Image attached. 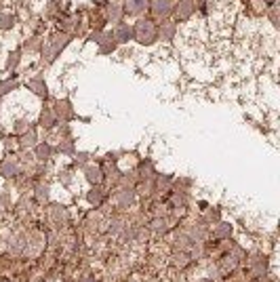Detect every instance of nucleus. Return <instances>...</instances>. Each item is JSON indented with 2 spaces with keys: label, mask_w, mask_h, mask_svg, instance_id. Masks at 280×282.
Here are the masks:
<instances>
[{
  "label": "nucleus",
  "mask_w": 280,
  "mask_h": 282,
  "mask_svg": "<svg viewBox=\"0 0 280 282\" xmlns=\"http://www.w3.org/2000/svg\"><path fill=\"white\" fill-rule=\"evenodd\" d=\"M89 200L95 204V206H99V204L103 202V192H101V190H93V192L89 194Z\"/></svg>",
  "instance_id": "nucleus-18"
},
{
  "label": "nucleus",
  "mask_w": 280,
  "mask_h": 282,
  "mask_svg": "<svg viewBox=\"0 0 280 282\" xmlns=\"http://www.w3.org/2000/svg\"><path fill=\"white\" fill-rule=\"evenodd\" d=\"M34 141H36V135L30 131V133H26V135L21 137V146L23 148H30V146H34Z\"/></svg>",
  "instance_id": "nucleus-19"
},
{
  "label": "nucleus",
  "mask_w": 280,
  "mask_h": 282,
  "mask_svg": "<svg viewBox=\"0 0 280 282\" xmlns=\"http://www.w3.org/2000/svg\"><path fill=\"white\" fill-rule=\"evenodd\" d=\"M120 15H122V11L118 9V5H112V7H110V17H112V21H118Z\"/></svg>",
  "instance_id": "nucleus-22"
},
{
  "label": "nucleus",
  "mask_w": 280,
  "mask_h": 282,
  "mask_svg": "<svg viewBox=\"0 0 280 282\" xmlns=\"http://www.w3.org/2000/svg\"><path fill=\"white\" fill-rule=\"evenodd\" d=\"M57 122V116H55V112H53V108H44L42 110V114H40V124L42 126H53Z\"/></svg>",
  "instance_id": "nucleus-9"
},
{
  "label": "nucleus",
  "mask_w": 280,
  "mask_h": 282,
  "mask_svg": "<svg viewBox=\"0 0 280 282\" xmlns=\"http://www.w3.org/2000/svg\"><path fill=\"white\" fill-rule=\"evenodd\" d=\"M131 36H133V30L129 26H124V23H122V26H118V30L114 32V40L116 42H126Z\"/></svg>",
  "instance_id": "nucleus-8"
},
{
  "label": "nucleus",
  "mask_w": 280,
  "mask_h": 282,
  "mask_svg": "<svg viewBox=\"0 0 280 282\" xmlns=\"http://www.w3.org/2000/svg\"><path fill=\"white\" fill-rule=\"evenodd\" d=\"M51 152H53V148L49 146V144H38V148H36V158L38 160H46L51 156Z\"/></svg>",
  "instance_id": "nucleus-13"
},
{
  "label": "nucleus",
  "mask_w": 280,
  "mask_h": 282,
  "mask_svg": "<svg viewBox=\"0 0 280 282\" xmlns=\"http://www.w3.org/2000/svg\"><path fill=\"white\" fill-rule=\"evenodd\" d=\"M148 9H150V0H124L122 13H124V15L139 17L142 13H146Z\"/></svg>",
  "instance_id": "nucleus-2"
},
{
  "label": "nucleus",
  "mask_w": 280,
  "mask_h": 282,
  "mask_svg": "<svg viewBox=\"0 0 280 282\" xmlns=\"http://www.w3.org/2000/svg\"><path fill=\"white\" fill-rule=\"evenodd\" d=\"M15 131H17V133H28V131H30V122H28V120H19V122L15 124Z\"/></svg>",
  "instance_id": "nucleus-23"
},
{
  "label": "nucleus",
  "mask_w": 280,
  "mask_h": 282,
  "mask_svg": "<svg viewBox=\"0 0 280 282\" xmlns=\"http://www.w3.org/2000/svg\"><path fill=\"white\" fill-rule=\"evenodd\" d=\"M133 36L139 44H152L158 40V26L152 19H139L133 28Z\"/></svg>",
  "instance_id": "nucleus-1"
},
{
  "label": "nucleus",
  "mask_w": 280,
  "mask_h": 282,
  "mask_svg": "<svg viewBox=\"0 0 280 282\" xmlns=\"http://www.w3.org/2000/svg\"><path fill=\"white\" fill-rule=\"evenodd\" d=\"M135 200V192L131 190V187H124V190H120L118 194H116V202H118L120 208H129Z\"/></svg>",
  "instance_id": "nucleus-5"
},
{
  "label": "nucleus",
  "mask_w": 280,
  "mask_h": 282,
  "mask_svg": "<svg viewBox=\"0 0 280 282\" xmlns=\"http://www.w3.org/2000/svg\"><path fill=\"white\" fill-rule=\"evenodd\" d=\"M175 30H177V28H175V23L165 21V23H162V26L158 28V36H160L162 40H171V38L175 36Z\"/></svg>",
  "instance_id": "nucleus-7"
},
{
  "label": "nucleus",
  "mask_w": 280,
  "mask_h": 282,
  "mask_svg": "<svg viewBox=\"0 0 280 282\" xmlns=\"http://www.w3.org/2000/svg\"><path fill=\"white\" fill-rule=\"evenodd\" d=\"M30 89H34V93H36V95H42V97H46V85L42 80H32L30 82Z\"/></svg>",
  "instance_id": "nucleus-16"
},
{
  "label": "nucleus",
  "mask_w": 280,
  "mask_h": 282,
  "mask_svg": "<svg viewBox=\"0 0 280 282\" xmlns=\"http://www.w3.org/2000/svg\"><path fill=\"white\" fill-rule=\"evenodd\" d=\"M150 9H152V13H154L156 17H162V19H167L169 15H173V3L171 0H152Z\"/></svg>",
  "instance_id": "nucleus-3"
},
{
  "label": "nucleus",
  "mask_w": 280,
  "mask_h": 282,
  "mask_svg": "<svg viewBox=\"0 0 280 282\" xmlns=\"http://www.w3.org/2000/svg\"><path fill=\"white\" fill-rule=\"evenodd\" d=\"M251 265H253V274L255 276H261L265 272V259H261V257H255V259L251 261Z\"/></svg>",
  "instance_id": "nucleus-15"
},
{
  "label": "nucleus",
  "mask_w": 280,
  "mask_h": 282,
  "mask_svg": "<svg viewBox=\"0 0 280 282\" xmlns=\"http://www.w3.org/2000/svg\"><path fill=\"white\" fill-rule=\"evenodd\" d=\"M150 228L154 230L156 234H160V232L165 234V232L169 230V221H167V219H160V217H158V219H154V221H152V226H150Z\"/></svg>",
  "instance_id": "nucleus-14"
},
{
  "label": "nucleus",
  "mask_w": 280,
  "mask_h": 282,
  "mask_svg": "<svg viewBox=\"0 0 280 282\" xmlns=\"http://www.w3.org/2000/svg\"><path fill=\"white\" fill-rule=\"evenodd\" d=\"M36 198H38L40 202H44L46 198H49V187H44V185H38V187H36Z\"/></svg>",
  "instance_id": "nucleus-21"
},
{
  "label": "nucleus",
  "mask_w": 280,
  "mask_h": 282,
  "mask_svg": "<svg viewBox=\"0 0 280 282\" xmlns=\"http://www.w3.org/2000/svg\"><path fill=\"white\" fill-rule=\"evenodd\" d=\"M49 215H51V221L55 223V226H61V223L67 221V208L61 206V204H53L51 210H49Z\"/></svg>",
  "instance_id": "nucleus-6"
},
{
  "label": "nucleus",
  "mask_w": 280,
  "mask_h": 282,
  "mask_svg": "<svg viewBox=\"0 0 280 282\" xmlns=\"http://www.w3.org/2000/svg\"><path fill=\"white\" fill-rule=\"evenodd\" d=\"M87 179H89L91 183L99 185V183H101V179H103V177H101V171H99V169H95V167H89V169H87Z\"/></svg>",
  "instance_id": "nucleus-12"
},
{
  "label": "nucleus",
  "mask_w": 280,
  "mask_h": 282,
  "mask_svg": "<svg viewBox=\"0 0 280 282\" xmlns=\"http://www.w3.org/2000/svg\"><path fill=\"white\" fill-rule=\"evenodd\" d=\"M13 21H15V17H13V15H0V28L9 30L11 26H13Z\"/></svg>",
  "instance_id": "nucleus-20"
},
{
  "label": "nucleus",
  "mask_w": 280,
  "mask_h": 282,
  "mask_svg": "<svg viewBox=\"0 0 280 282\" xmlns=\"http://www.w3.org/2000/svg\"><path fill=\"white\" fill-rule=\"evenodd\" d=\"M53 112H55V116H61V118H69V116H72V110H69L67 101H57Z\"/></svg>",
  "instance_id": "nucleus-10"
},
{
  "label": "nucleus",
  "mask_w": 280,
  "mask_h": 282,
  "mask_svg": "<svg viewBox=\"0 0 280 282\" xmlns=\"http://www.w3.org/2000/svg\"><path fill=\"white\" fill-rule=\"evenodd\" d=\"M17 173H19L17 162H11V160H7V162L3 164V169H0V175H5V177H15Z\"/></svg>",
  "instance_id": "nucleus-11"
},
{
  "label": "nucleus",
  "mask_w": 280,
  "mask_h": 282,
  "mask_svg": "<svg viewBox=\"0 0 280 282\" xmlns=\"http://www.w3.org/2000/svg\"><path fill=\"white\" fill-rule=\"evenodd\" d=\"M232 234V226H228V223H219L217 230H215V236L221 238V236H230Z\"/></svg>",
  "instance_id": "nucleus-17"
},
{
  "label": "nucleus",
  "mask_w": 280,
  "mask_h": 282,
  "mask_svg": "<svg viewBox=\"0 0 280 282\" xmlns=\"http://www.w3.org/2000/svg\"><path fill=\"white\" fill-rule=\"evenodd\" d=\"M173 13L177 19H188L194 13V3L192 0H179L177 5H173Z\"/></svg>",
  "instance_id": "nucleus-4"
}]
</instances>
